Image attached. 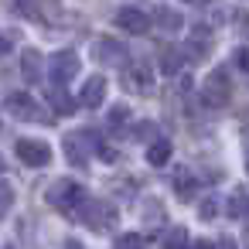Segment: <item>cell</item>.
<instances>
[{"instance_id": "1", "label": "cell", "mask_w": 249, "mask_h": 249, "mask_svg": "<svg viewBox=\"0 0 249 249\" xmlns=\"http://www.w3.org/2000/svg\"><path fill=\"white\" fill-rule=\"evenodd\" d=\"M86 201H89V195H86V188L75 184V181H55V184L48 188V205H55L58 212H65L69 218H75V212H79Z\"/></svg>"}, {"instance_id": "2", "label": "cell", "mask_w": 249, "mask_h": 249, "mask_svg": "<svg viewBox=\"0 0 249 249\" xmlns=\"http://www.w3.org/2000/svg\"><path fill=\"white\" fill-rule=\"evenodd\" d=\"M75 218L79 222H86L92 232H109V229H116V208L109 205V201H103V198H89L79 212H75Z\"/></svg>"}, {"instance_id": "3", "label": "cell", "mask_w": 249, "mask_h": 249, "mask_svg": "<svg viewBox=\"0 0 249 249\" xmlns=\"http://www.w3.org/2000/svg\"><path fill=\"white\" fill-rule=\"evenodd\" d=\"M229 96H232V82H229V75L218 69V72H212L208 79H205V89H201V99L208 103V106H215V109H222L225 103H229Z\"/></svg>"}, {"instance_id": "4", "label": "cell", "mask_w": 249, "mask_h": 249, "mask_svg": "<svg viewBox=\"0 0 249 249\" xmlns=\"http://www.w3.org/2000/svg\"><path fill=\"white\" fill-rule=\"evenodd\" d=\"M7 113L11 116H18V120H52V113H45V109H38V103L31 99V96H24V92H11L7 96Z\"/></svg>"}, {"instance_id": "5", "label": "cell", "mask_w": 249, "mask_h": 249, "mask_svg": "<svg viewBox=\"0 0 249 249\" xmlns=\"http://www.w3.org/2000/svg\"><path fill=\"white\" fill-rule=\"evenodd\" d=\"M18 157L28 164V167H45V164H52V147L45 143V140H31V137H24V140H18Z\"/></svg>"}, {"instance_id": "6", "label": "cell", "mask_w": 249, "mask_h": 249, "mask_svg": "<svg viewBox=\"0 0 249 249\" xmlns=\"http://www.w3.org/2000/svg\"><path fill=\"white\" fill-rule=\"evenodd\" d=\"M48 69H52V79H55V82H69V79L79 75L82 62H79L75 52H55L52 62H48Z\"/></svg>"}, {"instance_id": "7", "label": "cell", "mask_w": 249, "mask_h": 249, "mask_svg": "<svg viewBox=\"0 0 249 249\" xmlns=\"http://www.w3.org/2000/svg\"><path fill=\"white\" fill-rule=\"evenodd\" d=\"M89 150H99V140H92L86 130L65 137V154L72 157V164H89Z\"/></svg>"}, {"instance_id": "8", "label": "cell", "mask_w": 249, "mask_h": 249, "mask_svg": "<svg viewBox=\"0 0 249 249\" xmlns=\"http://www.w3.org/2000/svg\"><path fill=\"white\" fill-rule=\"evenodd\" d=\"M116 24L123 31H130V35H147L150 31V18L143 11H137V7H120L116 11Z\"/></svg>"}, {"instance_id": "9", "label": "cell", "mask_w": 249, "mask_h": 249, "mask_svg": "<svg viewBox=\"0 0 249 249\" xmlns=\"http://www.w3.org/2000/svg\"><path fill=\"white\" fill-rule=\"evenodd\" d=\"M96 62H103V65H126V48L116 41V38H103V41H96Z\"/></svg>"}, {"instance_id": "10", "label": "cell", "mask_w": 249, "mask_h": 249, "mask_svg": "<svg viewBox=\"0 0 249 249\" xmlns=\"http://www.w3.org/2000/svg\"><path fill=\"white\" fill-rule=\"evenodd\" d=\"M106 92H109L106 79H103V75H92V79H86L82 89H79V106H103Z\"/></svg>"}, {"instance_id": "11", "label": "cell", "mask_w": 249, "mask_h": 249, "mask_svg": "<svg viewBox=\"0 0 249 249\" xmlns=\"http://www.w3.org/2000/svg\"><path fill=\"white\" fill-rule=\"evenodd\" d=\"M208 45H212V31L208 28H191V38H188V55L198 62V58H205V52H208Z\"/></svg>"}, {"instance_id": "12", "label": "cell", "mask_w": 249, "mask_h": 249, "mask_svg": "<svg viewBox=\"0 0 249 249\" xmlns=\"http://www.w3.org/2000/svg\"><path fill=\"white\" fill-rule=\"evenodd\" d=\"M123 86L133 89V92H150V69H147V65H133V69H126Z\"/></svg>"}, {"instance_id": "13", "label": "cell", "mask_w": 249, "mask_h": 249, "mask_svg": "<svg viewBox=\"0 0 249 249\" xmlns=\"http://www.w3.org/2000/svg\"><path fill=\"white\" fill-rule=\"evenodd\" d=\"M147 160L154 164V167H164L167 160H171V140H164V137H157L150 147H147Z\"/></svg>"}, {"instance_id": "14", "label": "cell", "mask_w": 249, "mask_h": 249, "mask_svg": "<svg viewBox=\"0 0 249 249\" xmlns=\"http://www.w3.org/2000/svg\"><path fill=\"white\" fill-rule=\"evenodd\" d=\"M181 58H184V52H181V48H160V69H164L167 75H178Z\"/></svg>"}, {"instance_id": "15", "label": "cell", "mask_w": 249, "mask_h": 249, "mask_svg": "<svg viewBox=\"0 0 249 249\" xmlns=\"http://www.w3.org/2000/svg\"><path fill=\"white\" fill-rule=\"evenodd\" d=\"M48 103L55 106V113H72V109H75V99H69L58 86H55V89H48Z\"/></svg>"}, {"instance_id": "16", "label": "cell", "mask_w": 249, "mask_h": 249, "mask_svg": "<svg viewBox=\"0 0 249 249\" xmlns=\"http://www.w3.org/2000/svg\"><path fill=\"white\" fill-rule=\"evenodd\" d=\"M174 188H178V198H181V201H191V198H195V178H191L188 171H181V174L174 178Z\"/></svg>"}, {"instance_id": "17", "label": "cell", "mask_w": 249, "mask_h": 249, "mask_svg": "<svg viewBox=\"0 0 249 249\" xmlns=\"http://www.w3.org/2000/svg\"><path fill=\"white\" fill-rule=\"evenodd\" d=\"M143 218H147V225H160L164 222V205L157 198H147L143 201Z\"/></svg>"}, {"instance_id": "18", "label": "cell", "mask_w": 249, "mask_h": 249, "mask_svg": "<svg viewBox=\"0 0 249 249\" xmlns=\"http://www.w3.org/2000/svg\"><path fill=\"white\" fill-rule=\"evenodd\" d=\"M164 249H191V242H188V229H171L167 232V242H164Z\"/></svg>"}, {"instance_id": "19", "label": "cell", "mask_w": 249, "mask_h": 249, "mask_svg": "<svg viewBox=\"0 0 249 249\" xmlns=\"http://www.w3.org/2000/svg\"><path fill=\"white\" fill-rule=\"evenodd\" d=\"M157 21H160V28H164V31H178V28H181V18H178L174 11H167V7H160V11H157Z\"/></svg>"}, {"instance_id": "20", "label": "cell", "mask_w": 249, "mask_h": 249, "mask_svg": "<svg viewBox=\"0 0 249 249\" xmlns=\"http://www.w3.org/2000/svg\"><path fill=\"white\" fill-rule=\"evenodd\" d=\"M113 249H143V239L137 232H126V235H116Z\"/></svg>"}, {"instance_id": "21", "label": "cell", "mask_w": 249, "mask_h": 249, "mask_svg": "<svg viewBox=\"0 0 249 249\" xmlns=\"http://www.w3.org/2000/svg\"><path fill=\"white\" fill-rule=\"evenodd\" d=\"M11 205H14V188L7 181H0V218L11 212Z\"/></svg>"}, {"instance_id": "22", "label": "cell", "mask_w": 249, "mask_h": 249, "mask_svg": "<svg viewBox=\"0 0 249 249\" xmlns=\"http://www.w3.org/2000/svg\"><path fill=\"white\" fill-rule=\"evenodd\" d=\"M38 69H41L38 52H24V72H28V79H38Z\"/></svg>"}, {"instance_id": "23", "label": "cell", "mask_w": 249, "mask_h": 249, "mask_svg": "<svg viewBox=\"0 0 249 249\" xmlns=\"http://www.w3.org/2000/svg\"><path fill=\"white\" fill-rule=\"evenodd\" d=\"M198 212H201V218H215V215H218V198H215V195H212V198H205Z\"/></svg>"}, {"instance_id": "24", "label": "cell", "mask_w": 249, "mask_h": 249, "mask_svg": "<svg viewBox=\"0 0 249 249\" xmlns=\"http://www.w3.org/2000/svg\"><path fill=\"white\" fill-rule=\"evenodd\" d=\"M126 120H130V106H116V109L109 113V123H113V126H120V123H126Z\"/></svg>"}, {"instance_id": "25", "label": "cell", "mask_w": 249, "mask_h": 249, "mask_svg": "<svg viewBox=\"0 0 249 249\" xmlns=\"http://www.w3.org/2000/svg\"><path fill=\"white\" fill-rule=\"evenodd\" d=\"M235 31L249 41V14H235Z\"/></svg>"}, {"instance_id": "26", "label": "cell", "mask_w": 249, "mask_h": 249, "mask_svg": "<svg viewBox=\"0 0 249 249\" xmlns=\"http://www.w3.org/2000/svg\"><path fill=\"white\" fill-rule=\"evenodd\" d=\"M235 65L249 72V52H246V48H239V52H235Z\"/></svg>"}, {"instance_id": "27", "label": "cell", "mask_w": 249, "mask_h": 249, "mask_svg": "<svg viewBox=\"0 0 249 249\" xmlns=\"http://www.w3.org/2000/svg\"><path fill=\"white\" fill-rule=\"evenodd\" d=\"M191 249H215V246H212L208 239H195V242H191Z\"/></svg>"}, {"instance_id": "28", "label": "cell", "mask_w": 249, "mask_h": 249, "mask_svg": "<svg viewBox=\"0 0 249 249\" xmlns=\"http://www.w3.org/2000/svg\"><path fill=\"white\" fill-rule=\"evenodd\" d=\"M215 249H235V242H232V239H218V246H215Z\"/></svg>"}, {"instance_id": "29", "label": "cell", "mask_w": 249, "mask_h": 249, "mask_svg": "<svg viewBox=\"0 0 249 249\" xmlns=\"http://www.w3.org/2000/svg\"><path fill=\"white\" fill-rule=\"evenodd\" d=\"M11 45H14V38H0V55H4V52H7Z\"/></svg>"}, {"instance_id": "30", "label": "cell", "mask_w": 249, "mask_h": 249, "mask_svg": "<svg viewBox=\"0 0 249 249\" xmlns=\"http://www.w3.org/2000/svg\"><path fill=\"white\" fill-rule=\"evenodd\" d=\"M69 249H82V246H79V242H75V239H69Z\"/></svg>"}, {"instance_id": "31", "label": "cell", "mask_w": 249, "mask_h": 249, "mask_svg": "<svg viewBox=\"0 0 249 249\" xmlns=\"http://www.w3.org/2000/svg\"><path fill=\"white\" fill-rule=\"evenodd\" d=\"M4 171H7V160H4V157H0V174H4Z\"/></svg>"}, {"instance_id": "32", "label": "cell", "mask_w": 249, "mask_h": 249, "mask_svg": "<svg viewBox=\"0 0 249 249\" xmlns=\"http://www.w3.org/2000/svg\"><path fill=\"white\" fill-rule=\"evenodd\" d=\"M242 218H246V222H249V201H246V215H242Z\"/></svg>"}, {"instance_id": "33", "label": "cell", "mask_w": 249, "mask_h": 249, "mask_svg": "<svg viewBox=\"0 0 249 249\" xmlns=\"http://www.w3.org/2000/svg\"><path fill=\"white\" fill-rule=\"evenodd\" d=\"M188 4H201V0H188Z\"/></svg>"}, {"instance_id": "34", "label": "cell", "mask_w": 249, "mask_h": 249, "mask_svg": "<svg viewBox=\"0 0 249 249\" xmlns=\"http://www.w3.org/2000/svg\"><path fill=\"white\" fill-rule=\"evenodd\" d=\"M246 171H249V160H246Z\"/></svg>"}, {"instance_id": "35", "label": "cell", "mask_w": 249, "mask_h": 249, "mask_svg": "<svg viewBox=\"0 0 249 249\" xmlns=\"http://www.w3.org/2000/svg\"><path fill=\"white\" fill-rule=\"evenodd\" d=\"M246 249H249V242H246Z\"/></svg>"}]
</instances>
